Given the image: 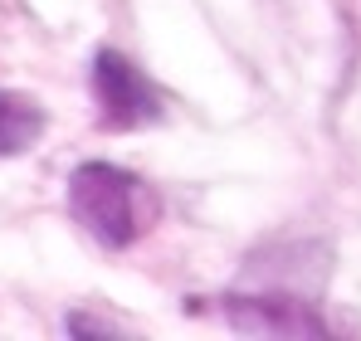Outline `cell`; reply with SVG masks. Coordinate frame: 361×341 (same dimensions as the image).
Wrapping results in <instances>:
<instances>
[{
    "label": "cell",
    "mask_w": 361,
    "mask_h": 341,
    "mask_svg": "<svg viewBox=\"0 0 361 341\" xmlns=\"http://www.w3.org/2000/svg\"><path fill=\"white\" fill-rule=\"evenodd\" d=\"M68 215L103 249H132L147 234V185L113 161H83L68 175Z\"/></svg>",
    "instance_id": "cell-1"
},
{
    "label": "cell",
    "mask_w": 361,
    "mask_h": 341,
    "mask_svg": "<svg viewBox=\"0 0 361 341\" xmlns=\"http://www.w3.org/2000/svg\"><path fill=\"white\" fill-rule=\"evenodd\" d=\"M220 317L244 337H332V327L293 292H225Z\"/></svg>",
    "instance_id": "cell-3"
},
{
    "label": "cell",
    "mask_w": 361,
    "mask_h": 341,
    "mask_svg": "<svg viewBox=\"0 0 361 341\" xmlns=\"http://www.w3.org/2000/svg\"><path fill=\"white\" fill-rule=\"evenodd\" d=\"M88 83H93V103H98V122L108 132H137V127H152L166 113V98L161 88L122 54V49H98L93 68H88Z\"/></svg>",
    "instance_id": "cell-2"
},
{
    "label": "cell",
    "mask_w": 361,
    "mask_h": 341,
    "mask_svg": "<svg viewBox=\"0 0 361 341\" xmlns=\"http://www.w3.org/2000/svg\"><path fill=\"white\" fill-rule=\"evenodd\" d=\"M44 127H49V117H44V108H39L30 93L0 88V156L30 151V147L44 137Z\"/></svg>",
    "instance_id": "cell-4"
},
{
    "label": "cell",
    "mask_w": 361,
    "mask_h": 341,
    "mask_svg": "<svg viewBox=\"0 0 361 341\" xmlns=\"http://www.w3.org/2000/svg\"><path fill=\"white\" fill-rule=\"evenodd\" d=\"M63 332H68V337H113L118 327L103 322V317H88V312H68V317H63Z\"/></svg>",
    "instance_id": "cell-5"
}]
</instances>
